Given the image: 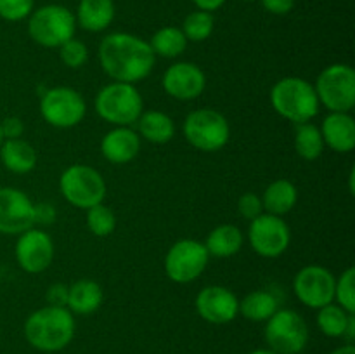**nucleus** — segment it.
<instances>
[{
  "mask_svg": "<svg viewBox=\"0 0 355 354\" xmlns=\"http://www.w3.org/2000/svg\"><path fill=\"white\" fill-rule=\"evenodd\" d=\"M103 71L114 82L137 83L151 75L156 56L149 42L127 31L110 33L99 44Z\"/></svg>",
  "mask_w": 355,
  "mask_h": 354,
  "instance_id": "obj_1",
  "label": "nucleus"
},
{
  "mask_svg": "<svg viewBox=\"0 0 355 354\" xmlns=\"http://www.w3.org/2000/svg\"><path fill=\"white\" fill-rule=\"evenodd\" d=\"M75 335V316L68 307L45 305L31 312L24 321V337L35 349L44 353L61 351Z\"/></svg>",
  "mask_w": 355,
  "mask_h": 354,
  "instance_id": "obj_2",
  "label": "nucleus"
},
{
  "mask_svg": "<svg viewBox=\"0 0 355 354\" xmlns=\"http://www.w3.org/2000/svg\"><path fill=\"white\" fill-rule=\"evenodd\" d=\"M270 103L277 115L297 125L311 121L321 106L314 85L300 76L277 80L270 89Z\"/></svg>",
  "mask_w": 355,
  "mask_h": 354,
  "instance_id": "obj_3",
  "label": "nucleus"
},
{
  "mask_svg": "<svg viewBox=\"0 0 355 354\" xmlns=\"http://www.w3.org/2000/svg\"><path fill=\"white\" fill-rule=\"evenodd\" d=\"M76 17L68 7L49 3L28 16V35L35 44L47 49H59L71 40L76 31Z\"/></svg>",
  "mask_w": 355,
  "mask_h": 354,
  "instance_id": "obj_4",
  "label": "nucleus"
},
{
  "mask_svg": "<svg viewBox=\"0 0 355 354\" xmlns=\"http://www.w3.org/2000/svg\"><path fill=\"white\" fill-rule=\"evenodd\" d=\"M97 115L116 127H130L144 111V101L134 83L111 82L96 96Z\"/></svg>",
  "mask_w": 355,
  "mask_h": 354,
  "instance_id": "obj_5",
  "label": "nucleus"
},
{
  "mask_svg": "<svg viewBox=\"0 0 355 354\" xmlns=\"http://www.w3.org/2000/svg\"><path fill=\"white\" fill-rule=\"evenodd\" d=\"M184 137L193 148L205 153H214L224 148L231 137V125L227 118L217 110L201 108L191 111L182 125Z\"/></svg>",
  "mask_w": 355,
  "mask_h": 354,
  "instance_id": "obj_6",
  "label": "nucleus"
},
{
  "mask_svg": "<svg viewBox=\"0 0 355 354\" xmlns=\"http://www.w3.org/2000/svg\"><path fill=\"white\" fill-rule=\"evenodd\" d=\"M59 189L69 205L87 210V208L104 201L106 180L94 167L75 163L61 174Z\"/></svg>",
  "mask_w": 355,
  "mask_h": 354,
  "instance_id": "obj_7",
  "label": "nucleus"
},
{
  "mask_svg": "<svg viewBox=\"0 0 355 354\" xmlns=\"http://www.w3.org/2000/svg\"><path fill=\"white\" fill-rule=\"evenodd\" d=\"M314 89L319 104H324L329 111L349 113L355 106L354 68L343 62L328 66L319 73Z\"/></svg>",
  "mask_w": 355,
  "mask_h": 354,
  "instance_id": "obj_8",
  "label": "nucleus"
},
{
  "mask_svg": "<svg viewBox=\"0 0 355 354\" xmlns=\"http://www.w3.org/2000/svg\"><path fill=\"white\" fill-rule=\"evenodd\" d=\"M266 342L276 354H300L309 342V326L293 309H277L266 325Z\"/></svg>",
  "mask_w": 355,
  "mask_h": 354,
  "instance_id": "obj_9",
  "label": "nucleus"
},
{
  "mask_svg": "<svg viewBox=\"0 0 355 354\" xmlns=\"http://www.w3.org/2000/svg\"><path fill=\"white\" fill-rule=\"evenodd\" d=\"M87 104L78 90L71 87H52L42 94L40 115L55 128H71L85 118Z\"/></svg>",
  "mask_w": 355,
  "mask_h": 354,
  "instance_id": "obj_10",
  "label": "nucleus"
},
{
  "mask_svg": "<svg viewBox=\"0 0 355 354\" xmlns=\"http://www.w3.org/2000/svg\"><path fill=\"white\" fill-rule=\"evenodd\" d=\"M210 253L198 239H179L165 255V273L175 283H191L207 269Z\"/></svg>",
  "mask_w": 355,
  "mask_h": 354,
  "instance_id": "obj_11",
  "label": "nucleus"
},
{
  "mask_svg": "<svg viewBox=\"0 0 355 354\" xmlns=\"http://www.w3.org/2000/svg\"><path fill=\"white\" fill-rule=\"evenodd\" d=\"M248 242L260 257L274 259L286 252L291 242V231L286 221L272 214H260L250 221Z\"/></svg>",
  "mask_w": 355,
  "mask_h": 354,
  "instance_id": "obj_12",
  "label": "nucleus"
},
{
  "mask_svg": "<svg viewBox=\"0 0 355 354\" xmlns=\"http://www.w3.org/2000/svg\"><path fill=\"white\" fill-rule=\"evenodd\" d=\"M336 278L322 266H305L293 278V292L298 301L312 309H321L335 301Z\"/></svg>",
  "mask_w": 355,
  "mask_h": 354,
  "instance_id": "obj_13",
  "label": "nucleus"
},
{
  "mask_svg": "<svg viewBox=\"0 0 355 354\" xmlns=\"http://www.w3.org/2000/svg\"><path fill=\"white\" fill-rule=\"evenodd\" d=\"M35 228V203L17 187H0V235H17Z\"/></svg>",
  "mask_w": 355,
  "mask_h": 354,
  "instance_id": "obj_14",
  "label": "nucleus"
},
{
  "mask_svg": "<svg viewBox=\"0 0 355 354\" xmlns=\"http://www.w3.org/2000/svg\"><path fill=\"white\" fill-rule=\"evenodd\" d=\"M14 253L23 271L30 274L44 273L54 259V242L45 231L31 228L21 233Z\"/></svg>",
  "mask_w": 355,
  "mask_h": 354,
  "instance_id": "obj_15",
  "label": "nucleus"
},
{
  "mask_svg": "<svg viewBox=\"0 0 355 354\" xmlns=\"http://www.w3.org/2000/svg\"><path fill=\"white\" fill-rule=\"evenodd\" d=\"M207 76L194 62H175L168 66L163 75V89L168 96L179 101H193L203 94Z\"/></svg>",
  "mask_w": 355,
  "mask_h": 354,
  "instance_id": "obj_16",
  "label": "nucleus"
},
{
  "mask_svg": "<svg viewBox=\"0 0 355 354\" xmlns=\"http://www.w3.org/2000/svg\"><path fill=\"white\" fill-rule=\"evenodd\" d=\"M196 311L205 321L224 325L232 321L239 312V301L229 288L211 285L196 295Z\"/></svg>",
  "mask_w": 355,
  "mask_h": 354,
  "instance_id": "obj_17",
  "label": "nucleus"
},
{
  "mask_svg": "<svg viewBox=\"0 0 355 354\" xmlns=\"http://www.w3.org/2000/svg\"><path fill=\"white\" fill-rule=\"evenodd\" d=\"M141 151V135L130 127H114L101 141V153L107 162L123 165Z\"/></svg>",
  "mask_w": 355,
  "mask_h": 354,
  "instance_id": "obj_18",
  "label": "nucleus"
},
{
  "mask_svg": "<svg viewBox=\"0 0 355 354\" xmlns=\"http://www.w3.org/2000/svg\"><path fill=\"white\" fill-rule=\"evenodd\" d=\"M321 135L324 144L336 153H350L355 148V121L350 113L331 111L322 120Z\"/></svg>",
  "mask_w": 355,
  "mask_h": 354,
  "instance_id": "obj_19",
  "label": "nucleus"
},
{
  "mask_svg": "<svg viewBox=\"0 0 355 354\" xmlns=\"http://www.w3.org/2000/svg\"><path fill=\"white\" fill-rule=\"evenodd\" d=\"M113 0H80L76 9V24L92 33L104 31L114 19Z\"/></svg>",
  "mask_w": 355,
  "mask_h": 354,
  "instance_id": "obj_20",
  "label": "nucleus"
},
{
  "mask_svg": "<svg viewBox=\"0 0 355 354\" xmlns=\"http://www.w3.org/2000/svg\"><path fill=\"white\" fill-rule=\"evenodd\" d=\"M103 288L97 281L92 280H78L68 287V298H66V307L73 314L87 316L96 312L103 304Z\"/></svg>",
  "mask_w": 355,
  "mask_h": 354,
  "instance_id": "obj_21",
  "label": "nucleus"
},
{
  "mask_svg": "<svg viewBox=\"0 0 355 354\" xmlns=\"http://www.w3.org/2000/svg\"><path fill=\"white\" fill-rule=\"evenodd\" d=\"M0 160L12 174H28L37 167V151L24 139H3L0 146Z\"/></svg>",
  "mask_w": 355,
  "mask_h": 354,
  "instance_id": "obj_22",
  "label": "nucleus"
},
{
  "mask_svg": "<svg viewBox=\"0 0 355 354\" xmlns=\"http://www.w3.org/2000/svg\"><path fill=\"white\" fill-rule=\"evenodd\" d=\"M297 201V186L288 179L272 180V183L266 187V191H263L262 194L263 210H266L267 214L277 215V217H283L284 214L293 210Z\"/></svg>",
  "mask_w": 355,
  "mask_h": 354,
  "instance_id": "obj_23",
  "label": "nucleus"
},
{
  "mask_svg": "<svg viewBox=\"0 0 355 354\" xmlns=\"http://www.w3.org/2000/svg\"><path fill=\"white\" fill-rule=\"evenodd\" d=\"M139 135L153 144H165L172 141L175 135V121L166 113L158 110L142 111V115L137 120Z\"/></svg>",
  "mask_w": 355,
  "mask_h": 354,
  "instance_id": "obj_24",
  "label": "nucleus"
},
{
  "mask_svg": "<svg viewBox=\"0 0 355 354\" xmlns=\"http://www.w3.org/2000/svg\"><path fill=\"white\" fill-rule=\"evenodd\" d=\"M243 243H245V236L238 226L220 224L211 229L207 242H205V246H207L210 255L224 259V257L236 255L241 250Z\"/></svg>",
  "mask_w": 355,
  "mask_h": 354,
  "instance_id": "obj_25",
  "label": "nucleus"
},
{
  "mask_svg": "<svg viewBox=\"0 0 355 354\" xmlns=\"http://www.w3.org/2000/svg\"><path fill=\"white\" fill-rule=\"evenodd\" d=\"M277 309V298L267 290H253L239 301V312L250 321H267Z\"/></svg>",
  "mask_w": 355,
  "mask_h": 354,
  "instance_id": "obj_26",
  "label": "nucleus"
},
{
  "mask_svg": "<svg viewBox=\"0 0 355 354\" xmlns=\"http://www.w3.org/2000/svg\"><path fill=\"white\" fill-rule=\"evenodd\" d=\"M187 38L186 35L182 33L180 28L175 26H163L153 35L151 45L153 52L155 56H162V58L166 59H173V58H179L180 54H184L187 47Z\"/></svg>",
  "mask_w": 355,
  "mask_h": 354,
  "instance_id": "obj_27",
  "label": "nucleus"
},
{
  "mask_svg": "<svg viewBox=\"0 0 355 354\" xmlns=\"http://www.w3.org/2000/svg\"><path fill=\"white\" fill-rule=\"evenodd\" d=\"M324 148V139H322L319 127H315L311 121L297 125V130H295V149H297L298 156L312 162V160H318L322 155Z\"/></svg>",
  "mask_w": 355,
  "mask_h": 354,
  "instance_id": "obj_28",
  "label": "nucleus"
},
{
  "mask_svg": "<svg viewBox=\"0 0 355 354\" xmlns=\"http://www.w3.org/2000/svg\"><path fill=\"white\" fill-rule=\"evenodd\" d=\"M350 312L345 309L340 307L338 304H328L324 307L319 309L318 312V326L324 335L328 337H343L349 323Z\"/></svg>",
  "mask_w": 355,
  "mask_h": 354,
  "instance_id": "obj_29",
  "label": "nucleus"
},
{
  "mask_svg": "<svg viewBox=\"0 0 355 354\" xmlns=\"http://www.w3.org/2000/svg\"><path fill=\"white\" fill-rule=\"evenodd\" d=\"M214 28H215L214 14L198 9L194 10V12L187 14L180 30H182V33L186 35L187 42H203L214 33Z\"/></svg>",
  "mask_w": 355,
  "mask_h": 354,
  "instance_id": "obj_30",
  "label": "nucleus"
},
{
  "mask_svg": "<svg viewBox=\"0 0 355 354\" xmlns=\"http://www.w3.org/2000/svg\"><path fill=\"white\" fill-rule=\"evenodd\" d=\"M87 228L92 235L104 238V236H110L111 233L116 229V215L111 210L110 207H106L104 203L94 205V207L87 208Z\"/></svg>",
  "mask_w": 355,
  "mask_h": 354,
  "instance_id": "obj_31",
  "label": "nucleus"
},
{
  "mask_svg": "<svg viewBox=\"0 0 355 354\" xmlns=\"http://www.w3.org/2000/svg\"><path fill=\"white\" fill-rule=\"evenodd\" d=\"M335 298L340 307L354 314L355 311V269L349 267L342 273V276L335 281Z\"/></svg>",
  "mask_w": 355,
  "mask_h": 354,
  "instance_id": "obj_32",
  "label": "nucleus"
},
{
  "mask_svg": "<svg viewBox=\"0 0 355 354\" xmlns=\"http://www.w3.org/2000/svg\"><path fill=\"white\" fill-rule=\"evenodd\" d=\"M59 58H61V61L64 62L68 68H82L87 62V59H89V49H87V45L83 44L82 40L73 37L71 40L64 42V44L59 47Z\"/></svg>",
  "mask_w": 355,
  "mask_h": 354,
  "instance_id": "obj_33",
  "label": "nucleus"
},
{
  "mask_svg": "<svg viewBox=\"0 0 355 354\" xmlns=\"http://www.w3.org/2000/svg\"><path fill=\"white\" fill-rule=\"evenodd\" d=\"M33 9L35 0H0V17L10 23L26 19Z\"/></svg>",
  "mask_w": 355,
  "mask_h": 354,
  "instance_id": "obj_34",
  "label": "nucleus"
},
{
  "mask_svg": "<svg viewBox=\"0 0 355 354\" xmlns=\"http://www.w3.org/2000/svg\"><path fill=\"white\" fill-rule=\"evenodd\" d=\"M238 212L241 214V217L253 221L255 217H259L260 214H263V205L262 198L257 193H245L239 196L238 200Z\"/></svg>",
  "mask_w": 355,
  "mask_h": 354,
  "instance_id": "obj_35",
  "label": "nucleus"
},
{
  "mask_svg": "<svg viewBox=\"0 0 355 354\" xmlns=\"http://www.w3.org/2000/svg\"><path fill=\"white\" fill-rule=\"evenodd\" d=\"M0 128H2L3 139H17L23 135L24 124L21 118L17 117H7L0 121Z\"/></svg>",
  "mask_w": 355,
  "mask_h": 354,
  "instance_id": "obj_36",
  "label": "nucleus"
},
{
  "mask_svg": "<svg viewBox=\"0 0 355 354\" xmlns=\"http://www.w3.org/2000/svg\"><path fill=\"white\" fill-rule=\"evenodd\" d=\"M55 215L58 212L51 203L42 201L35 205V224H52L55 221Z\"/></svg>",
  "mask_w": 355,
  "mask_h": 354,
  "instance_id": "obj_37",
  "label": "nucleus"
},
{
  "mask_svg": "<svg viewBox=\"0 0 355 354\" xmlns=\"http://www.w3.org/2000/svg\"><path fill=\"white\" fill-rule=\"evenodd\" d=\"M260 2L267 12L276 14V16H284V14L291 12V9L295 7V0H260Z\"/></svg>",
  "mask_w": 355,
  "mask_h": 354,
  "instance_id": "obj_38",
  "label": "nucleus"
},
{
  "mask_svg": "<svg viewBox=\"0 0 355 354\" xmlns=\"http://www.w3.org/2000/svg\"><path fill=\"white\" fill-rule=\"evenodd\" d=\"M47 298H49V302H51V305H61V307H66L68 287L62 283L52 285V287H49V290H47Z\"/></svg>",
  "mask_w": 355,
  "mask_h": 354,
  "instance_id": "obj_39",
  "label": "nucleus"
},
{
  "mask_svg": "<svg viewBox=\"0 0 355 354\" xmlns=\"http://www.w3.org/2000/svg\"><path fill=\"white\" fill-rule=\"evenodd\" d=\"M194 6L200 10H207V12H214V10L220 9L227 0H193Z\"/></svg>",
  "mask_w": 355,
  "mask_h": 354,
  "instance_id": "obj_40",
  "label": "nucleus"
},
{
  "mask_svg": "<svg viewBox=\"0 0 355 354\" xmlns=\"http://www.w3.org/2000/svg\"><path fill=\"white\" fill-rule=\"evenodd\" d=\"M343 337L349 340V344L354 340V337H355V316L354 314H350L349 323H347V328H345V333H343Z\"/></svg>",
  "mask_w": 355,
  "mask_h": 354,
  "instance_id": "obj_41",
  "label": "nucleus"
},
{
  "mask_svg": "<svg viewBox=\"0 0 355 354\" xmlns=\"http://www.w3.org/2000/svg\"><path fill=\"white\" fill-rule=\"evenodd\" d=\"M331 354H355V347L352 344H347V346H342L338 347V349L333 351Z\"/></svg>",
  "mask_w": 355,
  "mask_h": 354,
  "instance_id": "obj_42",
  "label": "nucleus"
},
{
  "mask_svg": "<svg viewBox=\"0 0 355 354\" xmlns=\"http://www.w3.org/2000/svg\"><path fill=\"white\" fill-rule=\"evenodd\" d=\"M250 354H276V353H272L270 349H257V351H252Z\"/></svg>",
  "mask_w": 355,
  "mask_h": 354,
  "instance_id": "obj_43",
  "label": "nucleus"
},
{
  "mask_svg": "<svg viewBox=\"0 0 355 354\" xmlns=\"http://www.w3.org/2000/svg\"><path fill=\"white\" fill-rule=\"evenodd\" d=\"M354 176H355V170H350V193L354 194Z\"/></svg>",
  "mask_w": 355,
  "mask_h": 354,
  "instance_id": "obj_44",
  "label": "nucleus"
},
{
  "mask_svg": "<svg viewBox=\"0 0 355 354\" xmlns=\"http://www.w3.org/2000/svg\"><path fill=\"white\" fill-rule=\"evenodd\" d=\"M3 142V134H2V128H0V146H2Z\"/></svg>",
  "mask_w": 355,
  "mask_h": 354,
  "instance_id": "obj_45",
  "label": "nucleus"
},
{
  "mask_svg": "<svg viewBox=\"0 0 355 354\" xmlns=\"http://www.w3.org/2000/svg\"><path fill=\"white\" fill-rule=\"evenodd\" d=\"M243 2H255V0H243Z\"/></svg>",
  "mask_w": 355,
  "mask_h": 354,
  "instance_id": "obj_46",
  "label": "nucleus"
}]
</instances>
